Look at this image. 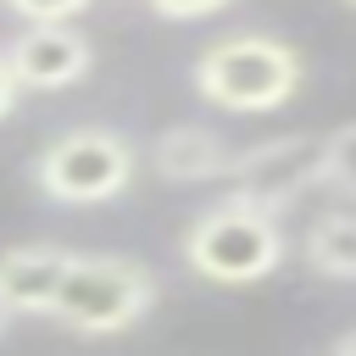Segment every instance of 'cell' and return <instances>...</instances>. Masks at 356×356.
Returning a JSON list of instances; mask_svg holds the SVG:
<instances>
[{
  "label": "cell",
  "mask_w": 356,
  "mask_h": 356,
  "mask_svg": "<svg viewBox=\"0 0 356 356\" xmlns=\"http://www.w3.org/2000/svg\"><path fill=\"white\" fill-rule=\"evenodd\" d=\"M89 6L83 0H11V17L22 22V28H67V22H78Z\"/></svg>",
  "instance_id": "11"
},
{
  "label": "cell",
  "mask_w": 356,
  "mask_h": 356,
  "mask_svg": "<svg viewBox=\"0 0 356 356\" xmlns=\"http://www.w3.org/2000/svg\"><path fill=\"white\" fill-rule=\"evenodd\" d=\"M156 295H161V284L139 256L72 250L61 289L50 300V317L78 339H111V334H128L134 323H145Z\"/></svg>",
  "instance_id": "1"
},
{
  "label": "cell",
  "mask_w": 356,
  "mask_h": 356,
  "mask_svg": "<svg viewBox=\"0 0 356 356\" xmlns=\"http://www.w3.org/2000/svg\"><path fill=\"white\" fill-rule=\"evenodd\" d=\"M6 328H11V317H6V306H0V334H6Z\"/></svg>",
  "instance_id": "15"
},
{
  "label": "cell",
  "mask_w": 356,
  "mask_h": 356,
  "mask_svg": "<svg viewBox=\"0 0 356 356\" xmlns=\"http://www.w3.org/2000/svg\"><path fill=\"white\" fill-rule=\"evenodd\" d=\"M6 72L17 89H72L78 78H89L95 67V39L67 22V28H22L6 50H0Z\"/></svg>",
  "instance_id": "6"
},
{
  "label": "cell",
  "mask_w": 356,
  "mask_h": 356,
  "mask_svg": "<svg viewBox=\"0 0 356 356\" xmlns=\"http://www.w3.org/2000/svg\"><path fill=\"white\" fill-rule=\"evenodd\" d=\"M328 356H356V328H350V334H339V339H334V350H328Z\"/></svg>",
  "instance_id": "14"
},
{
  "label": "cell",
  "mask_w": 356,
  "mask_h": 356,
  "mask_svg": "<svg viewBox=\"0 0 356 356\" xmlns=\"http://www.w3.org/2000/svg\"><path fill=\"white\" fill-rule=\"evenodd\" d=\"M134 167H139V156H134L128 134L83 122V128L56 134L33 156V184L56 206H106L134 184Z\"/></svg>",
  "instance_id": "4"
},
{
  "label": "cell",
  "mask_w": 356,
  "mask_h": 356,
  "mask_svg": "<svg viewBox=\"0 0 356 356\" xmlns=\"http://www.w3.org/2000/svg\"><path fill=\"white\" fill-rule=\"evenodd\" d=\"M217 11H222V0H156L150 6V17H161V22H206Z\"/></svg>",
  "instance_id": "12"
},
{
  "label": "cell",
  "mask_w": 356,
  "mask_h": 356,
  "mask_svg": "<svg viewBox=\"0 0 356 356\" xmlns=\"http://www.w3.org/2000/svg\"><path fill=\"white\" fill-rule=\"evenodd\" d=\"M184 261L195 278L206 284H228V289H245V284H261L278 273L284 261V228L267 206H256L250 195H222L217 206H206L189 228H184Z\"/></svg>",
  "instance_id": "2"
},
{
  "label": "cell",
  "mask_w": 356,
  "mask_h": 356,
  "mask_svg": "<svg viewBox=\"0 0 356 356\" xmlns=\"http://www.w3.org/2000/svg\"><path fill=\"white\" fill-rule=\"evenodd\" d=\"M150 161L167 184H211V178H228L234 150L222 145V134H211L200 122H172V128L156 134Z\"/></svg>",
  "instance_id": "8"
},
{
  "label": "cell",
  "mask_w": 356,
  "mask_h": 356,
  "mask_svg": "<svg viewBox=\"0 0 356 356\" xmlns=\"http://www.w3.org/2000/svg\"><path fill=\"white\" fill-rule=\"evenodd\" d=\"M17 95H22V89L11 83V72H6V61H0V122L11 117V106H17Z\"/></svg>",
  "instance_id": "13"
},
{
  "label": "cell",
  "mask_w": 356,
  "mask_h": 356,
  "mask_svg": "<svg viewBox=\"0 0 356 356\" xmlns=\"http://www.w3.org/2000/svg\"><path fill=\"white\" fill-rule=\"evenodd\" d=\"M312 156H317V145L306 134H278L267 145L234 150V161H228L234 195H250L256 206H267L273 217H284L300 200V189H312Z\"/></svg>",
  "instance_id": "5"
},
{
  "label": "cell",
  "mask_w": 356,
  "mask_h": 356,
  "mask_svg": "<svg viewBox=\"0 0 356 356\" xmlns=\"http://www.w3.org/2000/svg\"><path fill=\"white\" fill-rule=\"evenodd\" d=\"M306 267L334 284H356V206H334L306 228Z\"/></svg>",
  "instance_id": "9"
},
{
  "label": "cell",
  "mask_w": 356,
  "mask_h": 356,
  "mask_svg": "<svg viewBox=\"0 0 356 356\" xmlns=\"http://www.w3.org/2000/svg\"><path fill=\"white\" fill-rule=\"evenodd\" d=\"M300 50L278 33H228V39H211L189 78L200 89V100L222 106V111H239V117H256V111H278L295 89H300Z\"/></svg>",
  "instance_id": "3"
},
{
  "label": "cell",
  "mask_w": 356,
  "mask_h": 356,
  "mask_svg": "<svg viewBox=\"0 0 356 356\" xmlns=\"http://www.w3.org/2000/svg\"><path fill=\"white\" fill-rule=\"evenodd\" d=\"M67 256L72 250H61V245H11V250H0V306H6V317H50Z\"/></svg>",
  "instance_id": "7"
},
{
  "label": "cell",
  "mask_w": 356,
  "mask_h": 356,
  "mask_svg": "<svg viewBox=\"0 0 356 356\" xmlns=\"http://www.w3.org/2000/svg\"><path fill=\"white\" fill-rule=\"evenodd\" d=\"M312 189H339V195L356 200V122H339L328 139H317Z\"/></svg>",
  "instance_id": "10"
}]
</instances>
